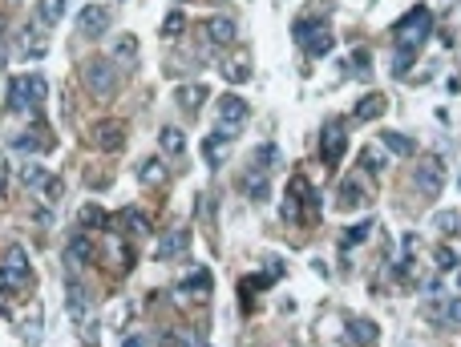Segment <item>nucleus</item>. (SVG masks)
<instances>
[{"label": "nucleus", "instance_id": "1", "mask_svg": "<svg viewBox=\"0 0 461 347\" xmlns=\"http://www.w3.org/2000/svg\"><path fill=\"white\" fill-rule=\"evenodd\" d=\"M45 77H33V73H21V77H12L8 81V93H4V105H8V113H29V109H37L41 101H45Z\"/></svg>", "mask_w": 461, "mask_h": 347}, {"label": "nucleus", "instance_id": "2", "mask_svg": "<svg viewBox=\"0 0 461 347\" xmlns=\"http://www.w3.org/2000/svg\"><path fill=\"white\" fill-rule=\"evenodd\" d=\"M429 33H433V12H429V8H413V12H405V16L393 25L397 48H413V53L429 41Z\"/></svg>", "mask_w": 461, "mask_h": 347}, {"label": "nucleus", "instance_id": "3", "mask_svg": "<svg viewBox=\"0 0 461 347\" xmlns=\"http://www.w3.org/2000/svg\"><path fill=\"white\" fill-rule=\"evenodd\" d=\"M29 283H33V266H29L25 247H8V251H4V266H0V287L25 291Z\"/></svg>", "mask_w": 461, "mask_h": 347}, {"label": "nucleus", "instance_id": "4", "mask_svg": "<svg viewBox=\"0 0 461 347\" xmlns=\"http://www.w3.org/2000/svg\"><path fill=\"white\" fill-rule=\"evenodd\" d=\"M295 41L304 44L312 57H324V53H332V33H328V20L324 16H308V20H295Z\"/></svg>", "mask_w": 461, "mask_h": 347}, {"label": "nucleus", "instance_id": "5", "mask_svg": "<svg viewBox=\"0 0 461 347\" xmlns=\"http://www.w3.org/2000/svg\"><path fill=\"white\" fill-rule=\"evenodd\" d=\"M81 77H85V89H90L93 97H114V93H118V69H114L105 57H93V61H85Z\"/></svg>", "mask_w": 461, "mask_h": 347}, {"label": "nucleus", "instance_id": "6", "mask_svg": "<svg viewBox=\"0 0 461 347\" xmlns=\"http://www.w3.org/2000/svg\"><path fill=\"white\" fill-rule=\"evenodd\" d=\"M344 150H348V133H344V122L340 117H332L328 126H324V141H320V158L328 166H340V158H344Z\"/></svg>", "mask_w": 461, "mask_h": 347}, {"label": "nucleus", "instance_id": "7", "mask_svg": "<svg viewBox=\"0 0 461 347\" xmlns=\"http://www.w3.org/2000/svg\"><path fill=\"white\" fill-rule=\"evenodd\" d=\"M109 16H114V12H109L105 4H85L81 16H77V29H81L85 37H101V33L109 29Z\"/></svg>", "mask_w": 461, "mask_h": 347}, {"label": "nucleus", "instance_id": "8", "mask_svg": "<svg viewBox=\"0 0 461 347\" xmlns=\"http://www.w3.org/2000/svg\"><path fill=\"white\" fill-rule=\"evenodd\" d=\"M93 145L97 150H122L126 145V122H97L93 126Z\"/></svg>", "mask_w": 461, "mask_h": 347}, {"label": "nucleus", "instance_id": "9", "mask_svg": "<svg viewBox=\"0 0 461 347\" xmlns=\"http://www.w3.org/2000/svg\"><path fill=\"white\" fill-rule=\"evenodd\" d=\"M413 182H417V190H425L429 198H437V194H441V186H445V178H441V162H437V158H425V162L417 166Z\"/></svg>", "mask_w": 461, "mask_h": 347}, {"label": "nucleus", "instance_id": "10", "mask_svg": "<svg viewBox=\"0 0 461 347\" xmlns=\"http://www.w3.org/2000/svg\"><path fill=\"white\" fill-rule=\"evenodd\" d=\"M219 117H223V130H239L247 122V101L243 97H219Z\"/></svg>", "mask_w": 461, "mask_h": 347}, {"label": "nucleus", "instance_id": "11", "mask_svg": "<svg viewBox=\"0 0 461 347\" xmlns=\"http://www.w3.org/2000/svg\"><path fill=\"white\" fill-rule=\"evenodd\" d=\"M65 262L69 266H90L93 262V238L90 234H73L69 247H65Z\"/></svg>", "mask_w": 461, "mask_h": 347}, {"label": "nucleus", "instance_id": "12", "mask_svg": "<svg viewBox=\"0 0 461 347\" xmlns=\"http://www.w3.org/2000/svg\"><path fill=\"white\" fill-rule=\"evenodd\" d=\"M227 133L230 130H223V126H219V130L202 141V158H207V166H223V154H227Z\"/></svg>", "mask_w": 461, "mask_h": 347}, {"label": "nucleus", "instance_id": "13", "mask_svg": "<svg viewBox=\"0 0 461 347\" xmlns=\"http://www.w3.org/2000/svg\"><path fill=\"white\" fill-rule=\"evenodd\" d=\"M65 303H69V315H73V319H85V311H90V291L73 279V283L65 287Z\"/></svg>", "mask_w": 461, "mask_h": 347}, {"label": "nucleus", "instance_id": "14", "mask_svg": "<svg viewBox=\"0 0 461 347\" xmlns=\"http://www.w3.org/2000/svg\"><path fill=\"white\" fill-rule=\"evenodd\" d=\"M384 113V93H369V97H360L356 101V109H352V117L356 122H376Z\"/></svg>", "mask_w": 461, "mask_h": 347}, {"label": "nucleus", "instance_id": "15", "mask_svg": "<svg viewBox=\"0 0 461 347\" xmlns=\"http://www.w3.org/2000/svg\"><path fill=\"white\" fill-rule=\"evenodd\" d=\"M174 101L183 105L186 113H198V105L207 101V85H179L174 89Z\"/></svg>", "mask_w": 461, "mask_h": 347}, {"label": "nucleus", "instance_id": "16", "mask_svg": "<svg viewBox=\"0 0 461 347\" xmlns=\"http://www.w3.org/2000/svg\"><path fill=\"white\" fill-rule=\"evenodd\" d=\"M380 145H384L393 158H413V154H417L413 137H405V133H384V137H380Z\"/></svg>", "mask_w": 461, "mask_h": 347}, {"label": "nucleus", "instance_id": "17", "mask_svg": "<svg viewBox=\"0 0 461 347\" xmlns=\"http://www.w3.org/2000/svg\"><path fill=\"white\" fill-rule=\"evenodd\" d=\"M61 16H65V0H37V20L45 29H53Z\"/></svg>", "mask_w": 461, "mask_h": 347}, {"label": "nucleus", "instance_id": "18", "mask_svg": "<svg viewBox=\"0 0 461 347\" xmlns=\"http://www.w3.org/2000/svg\"><path fill=\"white\" fill-rule=\"evenodd\" d=\"M348 339H352V344L372 347V344H376V327H372L369 319H348Z\"/></svg>", "mask_w": 461, "mask_h": 347}, {"label": "nucleus", "instance_id": "19", "mask_svg": "<svg viewBox=\"0 0 461 347\" xmlns=\"http://www.w3.org/2000/svg\"><path fill=\"white\" fill-rule=\"evenodd\" d=\"M360 202H365V190H360L356 178H348V182L340 186V210H356Z\"/></svg>", "mask_w": 461, "mask_h": 347}, {"label": "nucleus", "instance_id": "20", "mask_svg": "<svg viewBox=\"0 0 461 347\" xmlns=\"http://www.w3.org/2000/svg\"><path fill=\"white\" fill-rule=\"evenodd\" d=\"M25 186H33V190H57V182H49V170L45 166H25Z\"/></svg>", "mask_w": 461, "mask_h": 347}, {"label": "nucleus", "instance_id": "21", "mask_svg": "<svg viewBox=\"0 0 461 347\" xmlns=\"http://www.w3.org/2000/svg\"><path fill=\"white\" fill-rule=\"evenodd\" d=\"M235 33H239V29H235L230 16H215V20H211V37H215L219 44H230L235 41Z\"/></svg>", "mask_w": 461, "mask_h": 347}, {"label": "nucleus", "instance_id": "22", "mask_svg": "<svg viewBox=\"0 0 461 347\" xmlns=\"http://www.w3.org/2000/svg\"><path fill=\"white\" fill-rule=\"evenodd\" d=\"M183 251H186V234L179 230V234H170V238H162L154 255H158V259H174V255H183Z\"/></svg>", "mask_w": 461, "mask_h": 347}, {"label": "nucleus", "instance_id": "23", "mask_svg": "<svg viewBox=\"0 0 461 347\" xmlns=\"http://www.w3.org/2000/svg\"><path fill=\"white\" fill-rule=\"evenodd\" d=\"M247 77H251V57H247V53H239L235 61H227V81L239 85V81H247Z\"/></svg>", "mask_w": 461, "mask_h": 347}, {"label": "nucleus", "instance_id": "24", "mask_svg": "<svg viewBox=\"0 0 461 347\" xmlns=\"http://www.w3.org/2000/svg\"><path fill=\"white\" fill-rule=\"evenodd\" d=\"M360 166L369 174H384V154H380L376 145H365V150H360Z\"/></svg>", "mask_w": 461, "mask_h": 347}, {"label": "nucleus", "instance_id": "25", "mask_svg": "<svg viewBox=\"0 0 461 347\" xmlns=\"http://www.w3.org/2000/svg\"><path fill=\"white\" fill-rule=\"evenodd\" d=\"M162 150L179 158V154H183V150H186V141H183V130H174V126H166V130H162Z\"/></svg>", "mask_w": 461, "mask_h": 347}, {"label": "nucleus", "instance_id": "26", "mask_svg": "<svg viewBox=\"0 0 461 347\" xmlns=\"http://www.w3.org/2000/svg\"><path fill=\"white\" fill-rule=\"evenodd\" d=\"M183 291H211V270H207V266H198L194 275H186Z\"/></svg>", "mask_w": 461, "mask_h": 347}, {"label": "nucleus", "instance_id": "27", "mask_svg": "<svg viewBox=\"0 0 461 347\" xmlns=\"http://www.w3.org/2000/svg\"><path fill=\"white\" fill-rule=\"evenodd\" d=\"M413 48H397V53H393V77H405V73H409V69H413Z\"/></svg>", "mask_w": 461, "mask_h": 347}, {"label": "nucleus", "instance_id": "28", "mask_svg": "<svg viewBox=\"0 0 461 347\" xmlns=\"http://www.w3.org/2000/svg\"><path fill=\"white\" fill-rule=\"evenodd\" d=\"M369 230H372V218H365L360 226H348V230H344V251H352L356 242H365V234H369Z\"/></svg>", "mask_w": 461, "mask_h": 347}, {"label": "nucleus", "instance_id": "29", "mask_svg": "<svg viewBox=\"0 0 461 347\" xmlns=\"http://www.w3.org/2000/svg\"><path fill=\"white\" fill-rule=\"evenodd\" d=\"M122 226H126V230H138V234H146V230H150L146 214H138L134 206H130V210H122Z\"/></svg>", "mask_w": 461, "mask_h": 347}, {"label": "nucleus", "instance_id": "30", "mask_svg": "<svg viewBox=\"0 0 461 347\" xmlns=\"http://www.w3.org/2000/svg\"><path fill=\"white\" fill-rule=\"evenodd\" d=\"M37 145H49L41 130H25L21 137H16V150H37Z\"/></svg>", "mask_w": 461, "mask_h": 347}, {"label": "nucleus", "instance_id": "31", "mask_svg": "<svg viewBox=\"0 0 461 347\" xmlns=\"http://www.w3.org/2000/svg\"><path fill=\"white\" fill-rule=\"evenodd\" d=\"M158 178H162V162H158V158H146V162H142V182L154 186Z\"/></svg>", "mask_w": 461, "mask_h": 347}, {"label": "nucleus", "instance_id": "32", "mask_svg": "<svg viewBox=\"0 0 461 347\" xmlns=\"http://www.w3.org/2000/svg\"><path fill=\"white\" fill-rule=\"evenodd\" d=\"M183 29H186V16H183V12H170V16L162 20V33H166V37H179Z\"/></svg>", "mask_w": 461, "mask_h": 347}, {"label": "nucleus", "instance_id": "33", "mask_svg": "<svg viewBox=\"0 0 461 347\" xmlns=\"http://www.w3.org/2000/svg\"><path fill=\"white\" fill-rule=\"evenodd\" d=\"M118 57H122V61H134V57H138V41H134V37H118Z\"/></svg>", "mask_w": 461, "mask_h": 347}, {"label": "nucleus", "instance_id": "34", "mask_svg": "<svg viewBox=\"0 0 461 347\" xmlns=\"http://www.w3.org/2000/svg\"><path fill=\"white\" fill-rule=\"evenodd\" d=\"M247 194H251L255 202L267 198V178H255V174H251V178H247Z\"/></svg>", "mask_w": 461, "mask_h": 347}, {"label": "nucleus", "instance_id": "35", "mask_svg": "<svg viewBox=\"0 0 461 347\" xmlns=\"http://www.w3.org/2000/svg\"><path fill=\"white\" fill-rule=\"evenodd\" d=\"M81 222H85V226H105V210H97V206H85V210H81Z\"/></svg>", "mask_w": 461, "mask_h": 347}, {"label": "nucleus", "instance_id": "36", "mask_svg": "<svg viewBox=\"0 0 461 347\" xmlns=\"http://www.w3.org/2000/svg\"><path fill=\"white\" fill-rule=\"evenodd\" d=\"M437 311H445V319H449V323H461V299H445Z\"/></svg>", "mask_w": 461, "mask_h": 347}, {"label": "nucleus", "instance_id": "37", "mask_svg": "<svg viewBox=\"0 0 461 347\" xmlns=\"http://www.w3.org/2000/svg\"><path fill=\"white\" fill-rule=\"evenodd\" d=\"M437 266H441V270H453V266H458V255H453L449 247H441V251H437Z\"/></svg>", "mask_w": 461, "mask_h": 347}, {"label": "nucleus", "instance_id": "38", "mask_svg": "<svg viewBox=\"0 0 461 347\" xmlns=\"http://www.w3.org/2000/svg\"><path fill=\"white\" fill-rule=\"evenodd\" d=\"M276 158H279V154H276V145H263V150H255V162H259V166H272Z\"/></svg>", "mask_w": 461, "mask_h": 347}, {"label": "nucleus", "instance_id": "39", "mask_svg": "<svg viewBox=\"0 0 461 347\" xmlns=\"http://www.w3.org/2000/svg\"><path fill=\"white\" fill-rule=\"evenodd\" d=\"M437 226H441V230H453V226H458V214H441L437 218Z\"/></svg>", "mask_w": 461, "mask_h": 347}, {"label": "nucleus", "instance_id": "40", "mask_svg": "<svg viewBox=\"0 0 461 347\" xmlns=\"http://www.w3.org/2000/svg\"><path fill=\"white\" fill-rule=\"evenodd\" d=\"M122 347H146V339H142V335H130V339H126Z\"/></svg>", "mask_w": 461, "mask_h": 347}, {"label": "nucleus", "instance_id": "41", "mask_svg": "<svg viewBox=\"0 0 461 347\" xmlns=\"http://www.w3.org/2000/svg\"><path fill=\"white\" fill-rule=\"evenodd\" d=\"M0 69H4V41H0Z\"/></svg>", "mask_w": 461, "mask_h": 347}, {"label": "nucleus", "instance_id": "42", "mask_svg": "<svg viewBox=\"0 0 461 347\" xmlns=\"http://www.w3.org/2000/svg\"><path fill=\"white\" fill-rule=\"evenodd\" d=\"M449 89H453V93H458V89H461V81H449Z\"/></svg>", "mask_w": 461, "mask_h": 347}, {"label": "nucleus", "instance_id": "43", "mask_svg": "<svg viewBox=\"0 0 461 347\" xmlns=\"http://www.w3.org/2000/svg\"><path fill=\"white\" fill-rule=\"evenodd\" d=\"M458 287H461V275H458Z\"/></svg>", "mask_w": 461, "mask_h": 347}, {"label": "nucleus", "instance_id": "44", "mask_svg": "<svg viewBox=\"0 0 461 347\" xmlns=\"http://www.w3.org/2000/svg\"><path fill=\"white\" fill-rule=\"evenodd\" d=\"M0 186H4V182H0Z\"/></svg>", "mask_w": 461, "mask_h": 347}]
</instances>
